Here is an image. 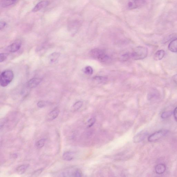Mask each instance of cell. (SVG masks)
<instances>
[{"mask_svg": "<svg viewBox=\"0 0 177 177\" xmlns=\"http://www.w3.org/2000/svg\"><path fill=\"white\" fill-rule=\"evenodd\" d=\"M90 55L93 58L102 63H106L111 60L110 56L102 49L98 48L92 49L90 52Z\"/></svg>", "mask_w": 177, "mask_h": 177, "instance_id": "obj_1", "label": "cell"}, {"mask_svg": "<svg viewBox=\"0 0 177 177\" xmlns=\"http://www.w3.org/2000/svg\"><path fill=\"white\" fill-rule=\"evenodd\" d=\"M148 53V49L146 47H138L131 53V57L135 60H142L146 58Z\"/></svg>", "mask_w": 177, "mask_h": 177, "instance_id": "obj_2", "label": "cell"}, {"mask_svg": "<svg viewBox=\"0 0 177 177\" xmlns=\"http://www.w3.org/2000/svg\"><path fill=\"white\" fill-rule=\"evenodd\" d=\"M14 77L13 72L11 70H6L3 71L1 75L0 84L1 86L5 87L9 85L12 81Z\"/></svg>", "mask_w": 177, "mask_h": 177, "instance_id": "obj_3", "label": "cell"}, {"mask_svg": "<svg viewBox=\"0 0 177 177\" xmlns=\"http://www.w3.org/2000/svg\"><path fill=\"white\" fill-rule=\"evenodd\" d=\"M168 132V131L166 130H161L157 131L149 136L148 140L149 142H150L156 141L166 136Z\"/></svg>", "mask_w": 177, "mask_h": 177, "instance_id": "obj_4", "label": "cell"}, {"mask_svg": "<svg viewBox=\"0 0 177 177\" xmlns=\"http://www.w3.org/2000/svg\"><path fill=\"white\" fill-rule=\"evenodd\" d=\"M146 3L145 0H129L127 7L129 9H137L145 5Z\"/></svg>", "mask_w": 177, "mask_h": 177, "instance_id": "obj_5", "label": "cell"}, {"mask_svg": "<svg viewBox=\"0 0 177 177\" xmlns=\"http://www.w3.org/2000/svg\"><path fill=\"white\" fill-rule=\"evenodd\" d=\"M21 42L20 41H17L9 46L7 50L9 52H15L18 51L21 47Z\"/></svg>", "mask_w": 177, "mask_h": 177, "instance_id": "obj_6", "label": "cell"}, {"mask_svg": "<svg viewBox=\"0 0 177 177\" xmlns=\"http://www.w3.org/2000/svg\"><path fill=\"white\" fill-rule=\"evenodd\" d=\"M60 110L58 107H56L49 113L47 116V119L48 121H52L57 118L59 114Z\"/></svg>", "mask_w": 177, "mask_h": 177, "instance_id": "obj_7", "label": "cell"}, {"mask_svg": "<svg viewBox=\"0 0 177 177\" xmlns=\"http://www.w3.org/2000/svg\"><path fill=\"white\" fill-rule=\"evenodd\" d=\"M49 1H43L39 2L32 9L33 12H37L41 9L47 7L49 4Z\"/></svg>", "mask_w": 177, "mask_h": 177, "instance_id": "obj_8", "label": "cell"}, {"mask_svg": "<svg viewBox=\"0 0 177 177\" xmlns=\"http://www.w3.org/2000/svg\"><path fill=\"white\" fill-rule=\"evenodd\" d=\"M42 81L41 78H32L28 82L27 86L28 88H35L40 84Z\"/></svg>", "mask_w": 177, "mask_h": 177, "instance_id": "obj_9", "label": "cell"}, {"mask_svg": "<svg viewBox=\"0 0 177 177\" xmlns=\"http://www.w3.org/2000/svg\"><path fill=\"white\" fill-rule=\"evenodd\" d=\"M147 134L148 133L143 131L138 133L134 136L133 139L134 142L135 143H138L142 141L146 137Z\"/></svg>", "mask_w": 177, "mask_h": 177, "instance_id": "obj_10", "label": "cell"}, {"mask_svg": "<svg viewBox=\"0 0 177 177\" xmlns=\"http://www.w3.org/2000/svg\"><path fill=\"white\" fill-rule=\"evenodd\" d=\"M75 154L74 152L68 151L65 152L62 156L63 159L66 161H71L74 158Z\"/></svg>", "mask_w": 177, "mask_h": 177, "instance_id": "obj_11", "label": "cell"}, {"mask_svg": "<svg viewBox=\"0 0 177 177\" xmlns=\"http://www.w3.org/2000/svg\"><path fill=\"white\" fill-rule=\"evenodd\" d=\"M166 170V166L164 164H160L155 167V171L157 174H162L165 172Z\"/></svg>", "mask_w": 177, "mask_h": 177, "instance_id": "obj_12", "label": "cell"}, {"mask_svg": "<svg viewBox=\"0 0 177 177\" xmlns=\"http://www.w3.org/2000/svg\"><path fill=\"white\" fill-rule=\"evenodd\" d=\"M29 165L28 164H23L18 166L16 169V172L18 174L22 175L25 172L28 168H29Z\"/></svg>", "mask_w": 177, "mask_h": 177, "instance_id": "obj_13", "label": "cell"}, {"mask_svg": "<svg viewBox=\"0 0 177 177\" xmlns=\"http://www.w3.org/2000/svg\"><path fill=\"white\" fill-rule=\"evenodd\" d=\"M168 48L170 51L177 52V38L172 41L168 45Z\"/></svg>", "mask_w": 177, "mask_h": 177, "instance_id": "obj_14", "label": "cell"}, {"mask_svg": "<svg viewBox=\"0 0 177 177\" xmlns=\"http://www.w3.org/2000/svg\"><path fill=\"white\" fill-rule=\"evenodd\" d=\"M165 55V52L163 50H160L158 51L155 54V60H160L162 59L164 57Z\"/></svg>", "mask_w": 177, "mask_h": 177, "instance_id": "obj_15", "label": "cell"}, {"mask_svg": "<svg viewBox=\"0 0 177 177\" xmlns=\"http://www.w3.org/2000/svg\"><path fill=\"white\" fill-rule=\"evenodd\" d=\"M81 24V22L80 21L78 20H75L71 21L69 23V27L71 29H74L76 30L79 27V26Z\"/></svg>", "mask_w": 177, "mask_h": 177, "instance_id": "obj_16", "label": "cell"}, {"mask_svg": "<svg viewBox=\"0 0 177 177\" xmlns=\"http://www.w3.org/2000/svg\"><path fill=\"white\" fill-rule=\"evenodd\" d=\"M17 0H3L1 2V6L5 8L14 4Z\"/></svg>", "mask_w": 177, "mask_h": 177, "instance_id": "obj_17", "label": "cell"}, {"mask_svg": "<svg viewBox=\"0 0 177 177\" xmlns=\"http://www.w3.org/2000/svg\"><path fill=\"white\" fill-rule=\"evenodd\" d=\"M93 79L98 83H104L107 81V77L103 76H95L93 78Z\"/></svg>", "mask_w": 177, "mask_h": 177, "instance_id": "obj_18", "label": "cell"}, {"mask_svg": "<svg viewBox=\"0 0 177 177\" xmlns=\"http://www.w3.org/2000/svg\"><path fill=\"white\" fill-rule=\"evenodd\" d=\"M46 139H42L38 141L35 144V146L38 149H40L42 148L45 145Z\"/></svg>", "mask_w": 177, "mask_h": 177, "instance_id": "obj_19", "label": "cell"}, {"mask_svg": "<svg viewBox=\"0 0 177 177\" xmlns=\"http://www.w3.org/2000/svg\"><path fill=\"white\" fill-rule=\"evenodd\" d=\"M132 59L131 53H127L123 54L120 57V60L122 61H126Z\"/></svg>", "mask_w": 177, "mask_h": 177, "instance_id": "obj_20", "label": "cell"}, {"mask_svg": "<svg viewBox=\"0 0 177 177\" xmlns=\"http://www.w3.org/2000/svg\"><path fill=\"white\" fill-rule=\"evenodd\" d=\"M83 104V102L81 101H79L75 103L73 106V110L77 111L82 107Z\"/></svg>", "mask_w": 177, "mask_h": 177, "instance_id": "obj_21", "label": "cell"}, {"mask_svg": "<svg viewBox=\"0 0 177 177\" xmlns=\"http://www.w3.org/2000/svg\"><path fill=\"white\" fill-rule=\"evenodd\" d=\"M84 73L87 75H91L93 73V69L90 66H87L85 68Z\"/></svg>", "mask_w": 177, "mask_h": 177, "instance_id": "obj_22", "label": "cell"}, {"mask_svg": "<svg viewBox=\"0 0 177 177\" xmlns=\"http://www.w3.org/2000/svg\"><path fill=\"white\" fill-rule=\"evenodd\" d=\"M60 54L59 53H55L51 54L50 55V60L51 62H53L56 61L59 57Z\"/></svg>", "mask_w": 177, "mask_h": 177, "instance_id": "obj_23", "label": "cell"}, {"mask_svg": "<svg viewBox=\"0 0 177 177\" xmlns=\"http://www.w3.org/2000/svg\"><path fill=\"white\" fill-rule=\"evenodd\" d=\"M172 114L171 111H164L161 114V117L163 119L166 118L171 116Z\"/></svg>", "mask_w": 177, "mask_h": 177, "instance_id": "obj_24", "label": "cell"}, {"mask_svg": "<svg viewBox=\"0 0 177 177\" xmlns=\"http://www.w3.org/2000/svg\"><path fill=\"white\" fill-rule=\"evenodd\" d=\"M43 170L44 169L42 168L36 170L35 171H34L33 173H32V176L35 177L39 176L42 172Z\"/></svg>", "mask_w": 177, "mask_h": 177, "instance_id": "obj_25", "label": "cell"}, {"mask_svg": "<svg viewBox=\"0 0 177 177\" xmlns=\"http://www.w3.org/2000/svg\"><path fill=\"white\" fill-rule=\"evenodd\" d=\"M47 103L46 101H40L37 103V106L39 107L42 108L45 107L47 106Z\"/></svg>", "mask_w": 177, "mask_h": 177, "instance_id": "obj_26", "label": "cell"}, {"mask_svg": "<svg viewBox=\"0 0 177 177\" xmlns=\"http://www.w3.org/2000/svg\"><path fill=\"white\" fill-rule=\"evenodd\" d=\"M7 55L4 53L0 54V62H2L5 61L7 58Z\"/></svg>", "mask_w": 177, "mask_h": 177, "instance_id": "obj_27", "label": "cell"}, {"mask_svg": "<svg viewBox=\"0 0 177 177\" xmlns=\"http://www.w3.org/2000/svg\"><path fill=\"white\" fill-rule=\"evenodd\" d=\"M96 122V119L94 118H91L88 121V127H90L92 126Z\"/></svg>", "mask_w": 177, "mask_h": 177, "instance_id": "obj_28", "label": "cell"}, {"mask_svg": "<svg viewBox=\"0 0 177 177\" xmlns=\"http://www.w3.org/2000/svg\"><path fill=\"white\" fill-rule=\"evenodd\" d=\"M82 176V173L79 170H75L73 176L81 177Z\"/></svg>", "mask_w": 177, "mask_h": 177, "instance_id": "obj_29", "label": "cell"}, {"mask_svg": "<svg viewBox=\"0 0 177 177\" xmlns=\"http://www.w3.org/2000/svg\"><path fill=\"white\" fill-rule=\"evenodd\" d=\"M7 25L6 23L4 21H1L0 22V29L1 30L4 29L6 26Z\"/></svg>", "mask_w": 177, "mask_h": 177, "instance_id": "obj_30", "label": "cell"}, {"mask_svg": "<svg viewBox=\"0 0 177 177\" xmlns=\"http://www.w3.org/2000/svg\"><path fill=\"white\" fill-rule=\"evenodd\" d=\"M173 114L175 120L177 122V106L174 111Z\"/></svg>", "mask_w": 177, "mask_h": 177, "instance_id": "obj_31", "label": "cell"}, {"mask_svg": "<svg viewBox=\"0 0 177 177\" xmlns=\"http://www.w3.org/2000/svg\"><path fill=\"white\" fill-rule=\"evenodd\" d=\"M173 79L174 81L177 86V75H175L173 77Z\"/></svg>", "mask_w": 177, "mask_h": 177, "instance_id": "obj_32", "label": "cell"}]
</instances>
